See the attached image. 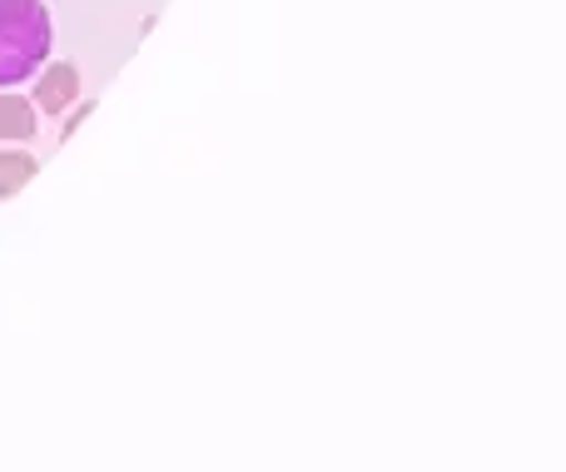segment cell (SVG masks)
I'll return each instance as SVG.
<instances>
[{
	"mask_svg": "<svg viewBox=\"0 0 566 472\" xmlns=\"http://www.w3.org/2000/svg\"><path fill=\"white\" fill-rule=\"evenodd\" d=\"M50 55V15L40 0H0V85H20Z\"/></svg>",
	"mask_w": 566,
	"mask_h": 472,
	"instance_id": "1",
	"label": "cell"
},
{
	"mask_svg": "<svg viewBox=\"0 0 566 472\" xmlns=\"http://www.w3.org/2000/svg\"><path fill=\"white\" fill-rule=\"evenodd\" d=\"M75 95H80V70L75 65H50L45 75H40V85H35L40 109H50V115H60Z\"/></svg>",
	"mask_w": 566,
	"mask_h": 472,
	"instance_id": "2",
	"label": "cell"
},
{
	"mask_svg": "<svg viewBox=\"0 0 566 472\" xmlns=\"http://www.w3.org/2000/svg\"><path fill=\"white\" fill-rule=\"evenodd\" d=\"M0 135L6 139H30L35 135V105L0 90Z\"/></svg>",
	"mask_w": 566,
	"mask_h": 472,
	"instance_id": "3",
	"label": "cell"
},
{
	"mask_svg": "<svg viewBox=\"0 0 566 472\" xmlns=\"http://www.w3.org/2000/svg\"><path fill=\"white\" fill-rule=\"evenodd\" d=\"M35 159L25 155V149H10V155H0V199H10V195H20V189L35 179Z\"/></svg>",
	"mask_w": 566,
	"mask_h": 472,
	"instance_id": "4",
	"label": "cell"
}]
</instances>
